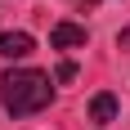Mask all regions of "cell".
Wrapping results in <instances>:
<instances>
[{
  "instance_id": "cell-1",
  "label": "cell",
  "mask_w": 130,
  "mask_h": 130,
  "mask_svg": "<svg viewBox=\"0 0 130 130\" xmlns=\"http://www.w3.org/2000/svg\"><path fill=\"white\" fill-rule=\"evenodd\" d=\"M50 99H54V85L36 67H13V72L0 76V103L9 108L13 117H31L40 108H50Z\"/></svg>"
},
{
  "instance_id": "cell-4",
  "label": "cell",
  "mask_w": 130,
  "mask_h": 130,
  "mask_svg": "<svg viewBox=\"0 0 130 130\" xmlns=\"http://www.w3.org/2000/svg\"><path fill=\"white\" fill-rule=\"evenodd\" d=\"M90 121L94 126H108V121H117V94H94L90 99Z\"/></svg>"
},
{
  "instance_id": "cell-3",
  "label": "cell",
  "mask_w": 130,
  "mask_h": 130,
  "mask_svg": "<svg viewBox=\"0 0 130 130\" xmlns=\"http://www.w3.org/2000/svg\"><path fill=\"white\" fill-rule=\"evenodd\" d=\"M31 50H36V40L27 36V31H5L0 36V54L5 58H27Z\"/></svg>"
},
{
  "instance_id": "cell-5",
  "label": "cell",
  "mask_w": 130,
  "mask_h": 130,
  "mask_svg": "<svg viewBox=\"0 0 130 130\" xmlns=\"http://www.w3.org/2000/svg\"><path fill=\"white\" fill-rule=\"evenodd\" d=\"M54 76H58V81H72V76H76V63H58V72H54Z\"/></svg>"
},
{
  "instance_id": "cell-6",
  "label": "cell",
  "mask_w": 130,
  "mask_h": 130,
  "mask_svg": "<svg viewBox=\"0 0 130 130\" xmlns=\"http://www.w3.org/2000/svg\"><path fill=\"white\" fill-rule=\"evenodd\" d=\"M117 45H121V50H130V27H121V31H117Z\"/></svg>"
},
{
  "instance_id": "cell-2",
  "label": "cell",
  "mask_w": 130,
  "mask_h": 130,
  "mask_svg": "<svg viewBox=\"0 0 130 130\" xmlns=\"http://www.w3.org/2000/svg\"><path fill=\"white\" fill-rule=\"evenodd\" d=\"M50 45L54 50H76V45H85V27H76V23H58L50 31Z\"/></svg>"
}]
</instances>
